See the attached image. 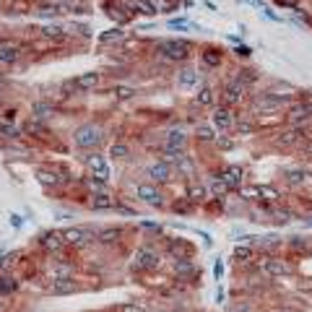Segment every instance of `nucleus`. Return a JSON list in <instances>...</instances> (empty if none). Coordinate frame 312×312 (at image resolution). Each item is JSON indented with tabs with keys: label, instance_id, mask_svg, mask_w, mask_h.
Wrapping results in <instances>:
<instances>
[{
	"label": "nucleus",
	"instance_id": "45",
	"mask_svg": "<svg viewBox=\"0 0 312 312\" xmlns=\"http://www.w3.org/2000/svg\"><path fill=\"white\" fill-rule=\"evenodd\" d=\"M42 34L50 37V39H63V29H60V26H44Z\"/></svg>",
	"mask_w": 312,
	"mask_h": 312
},
{
	"label": "nucleus",
	"instance_id": "28",
	"mask_svg": "<svg viewBox=\"0 0 312 312\" xmlns=\"http://www.w3.org/2000/svg\"><path fill=\"white\" fill-rule=\"evenodd\" d=\"M86 185H88V190H91L94 195L107 193V180H102V177H91V180H86Z\"/></svg>",
	"mask_w": 312,
	"mask_h": 312
},
{
	"label": "nucleus",
	"instance_id": "32",
	"mask_svg": "<svg viewBox=\"0 0 312 312\" xmlns=\"http://www.w3.org/2000/svg\"><path fill=\"white\" fill-rule=\"evenodd\" d=\"M117 237H120V229H102L99 232V242H104V244L117 242Z\"/></svg>",
	"mask_w": 312,
	"mask_h": 312
},
{
	"label": "nucleus",
	"instance_id": "20",
	"mask_svg": "<svg viewBox=\"0 0 312 312\" xmlns=\"http://www.w3.org/2000/svg\"><path fill=\"white\" fill-rule=\"evenodd\" d=\"M91 208H94V211H107V208H115V200L109 198V193L91 195Z\"/></svg>",
	"mask_w": 312,
	"mask_h": 312
},
{
	"label": "nucleus",
	"instance_id": "38",
	"mask_svg": "<svg viewBox=\"0 0 312 312\" xmlns=\"http://www.w3.org/2000/svg\"><path fill=\"white\" fill-rule=\"evenodd\" d=\"M234 128H237V133H242V136H250V133L255 130V125L250 120H239V122H234Z\"/></svg>",
	"mask_w": 312,
	"mask_h": 312
},
{
	"label": "nucleus",
	"instance_id": "24",
	"mask_svg": "<svg viewBox=\"0 0 312 312\" xmlns=\"http://www.w3.org/2000/svg\"><path fill=\"white\" fill-rule=\"evenodd\" d=\"M216 102V97H213V88L211 86H203L198 91V107H211Z\"/></svg>",
	"mask_w": 312,
	"mask_h": 312
},
{
	"label": "nucleus",
	"instance_id": "22",
	"mask_svg": "<svg viewBox=\"0 0 312 312\" xmlns=\"http://www.w3.org/2000/svg\"><path fill=\"white\" fill-rule=\"evenodd\" d=\"M188 138H185V133L182 130H169L167 133V146H174V148H185Z\"/></svg>",
	"mask_w": 312,
	"mask_h": 312
},
{
	"label": "nucleus",
	"instance_id": "29",
	"mask_svg": "<svg viewBox=\"0 0 312 312\" xmlns=\"http://www.w3.org/2000/svg\"><path fill=\"white\" fill-rule=\"evenodd\" d=\"M253 255H255V250L250 247V244H242V247H237V250H234V258H237V263H247Z\"/></svg>",
	"mask_w": 312,
	"mask_h": 312
},
{
	"label": "nucleus",
	"instance_id": "25",
	"mask_svg": "<svg viewBox=\"0 0 312 312\" xmlns=\"http://www.w3.org/2000/svg\"><path fill=\"white\" fill-rule=\"evenodd\" d=\"M16 289H18V281L13 278V276H0V294H13L16 292Z\"/></svg>",
	"mask_w": 312,
	"mask_h": 312
},
{
	"label": "nucleus",
	"instance_id": "48",
	"mask_svg": "<svg viewBox=\"0 0 312 312\" xmlns=\"http://www.w3.org/2000/svg\"><path fill=\"white\" fill-rule=\"evenodd\" d=\"M292 247H294V250H304V239H299V237H297V239L292 242Z\"/></svg>",
	"mask_w": 312,
	"mask_h": 312
},
{
	"label": "nucleus",
	"instance_id": "44",
	"mask_svg": "<svg viewBox=\"0 0 312 312\" xmlns=\"http://www.w3.org/2000/svg\"><path fill=\"white\" fill-rule=\"evenodd\" d=\"M122 37H125V34H122L120 29H112L109 34H104V37H102V42H104V44H112V42H120Z\"/></svg>",
	"mask_w": 312,
	"mask_h": 312
},
{
	"label": "nucleus",
	"instance_id": "37",
	"mask_svg": "<svg viewBox=\"0 0 312 312\" xmlns=\"http://www.w3.org/2000/svg\"><path fill=\"white\" fill-rule=\"evenodd\" d=\"M195 136H198V141H213V130L211 128H206V125H198V130H195Z\"/></svg>",
	"mask_w": 312,
	"mask_h": 312
},
{
	"label": "nucleus",
	"instance_id": "33",
	"mask_svg": "<svg viewBox=\"0 0 312 312\" xmlns=\"http://www.w3.org/2000/svg\"><path fill=\"white\" fill-rule=\"evenodd\" d=\"M37 174H39V180H42L44 185H57V182H60V177H57L55 172H47V169H39Z\"/></svg>",
	"mask_w": 312,
	"mask_h": 312
},
{
	"label": "nucleus",
	"instance_id": "39",
	"mask_svg": "<svg viewBox=\"0 0 312 312\" xmlns=\"http://www.w3.org/2000/svg\"><path fill=\"white\" fill-rule=\"evenodd\" d=\"M268 213H271V216H276V221H289V219L294 216V213L289 211V208H271Z\"/></svg>",
	"mask_w": 312,
	"mask_h": 312
},
{
	"label": "nucleus",
	"instance_id": "7",
	"mask_svg": "<svg viewBox=\"0 0 312 312\" xmlns=\"http://www.w3.org/2000/svg\"><path fill=\"white\" fill-rule=\"evenodd\" d=\"M136 195L143 200V203H148V206H162V203H164L162 190H159V188H153V185H148V182L138 185V188H136Z\"/></svg>",
	"mask_w": 312,
	"mask_h": 312
},
{
	"label": "nucleus",
	"instance_id": "16",
	"mask_svg": "<svg viewBox=\"0 0 312 312\" xmlns=\"http://www.w3.org/2000/svg\"><path fill=\"white\" fill-rule=\"evenodd\" d=\"M302 136H304V128L294 125L292 130H284V133H281V136H278V143H281V146H294L297 141H302Z\"/></svg>",
	"mask_w": 312,
	"mask_h": 312
},
{
	"label": "nucleus",
	"instance_id": "26",
	"mask_svg": "<svg viewBox=\"0 0 312 312\" xmlns=\"http://www.w3.org/2000/svg\"><path fill=\"white\" fill-rule=\"evenodd\" d=\"M195 268H193V263L188 260V258H177V263H174V273H180V276H190Z\"/></svg>",
	"mask_w": 312,
	"mask_h": 312
},
{
	"label": "nucleus",
	"instance_id": "27",
	"mask_svg": "<svg viewBox=\"0 0 312 312\" xmlns=\"http://www.w3.org/2000/svg\"><path fill=\"white\" fill-rule=\"evenodd\" d=\"M169 253L177 255V258H188L190 255V244H185V242H169Z\"/></svg>",
	"mask_w": 312,
	"mask_h": 312
},
{
	"label": "nucleus",
	"instance_id": "47",
	"mask_svg": "<svg viewBox=\"0 0 312 312\" xmlns=\"http://www.w3.org/2000/svg\"><path fill=\"white\" fill-rule=\"evenodd\" d=\"M278 6H284V8H294L297 6V0H276Z\"/></svg>",
	"mask_w": 312,
	"mask_h": 312
},
{
	"label": "nucleus",
	"instance_id": "5",
	"mask_svg": "<svg viewBox=\"0 0 312 312\" xmlns=\"http://www.w3.org/2000/svg\"><path fill=\"white\" fill-rule=\"evenodd\" d=\"M244 91H247V86H242V83L234 78V81H229V83L224 86V91H221V99H224L227 107H232V104H239V102L244 99Z\"/></svg>",
	"mask_w": 312,
	"mask_h": 312
},
{
	"label": "nucleus",
	"instance_id": "4",
	"mask_svg": "<svg viewBox=\"0 0 312 312\" xmlns=\"http://www.w3.org/2000/svg\"><path fill=\"white\" fill-rule=\"evenodd\" d=\"M156 265H159V255H156L153 250H148V247H141L138 253H136V258H133V271H153Z\"/></svg>",
	"mask_w": 312,
	"mask_h": 312
},
{
	"label": "nucleus",
	"instance_id": "18",
	"mask_svg": "<svg viewBox=\"0 0 312 312\" xmlns=\"http://www.w3.org/2000/svg\"><path fill=\"white\" fill-rule=\"evenodd\" d=\"M130 8L136 13H146V16H156L159 13V6H156V0H133Z\"/></svg>",
	"mask_w": 312,
	"mask_h": 312
},
{
	"label": "nucleus",
	"instance_id": "19",
	"mask_svg": "<svg viewBox=\"0 0 312 312\" xmlns=\"http://www.w3.org/2000/svg\"><path fill=\"white\" fill-rule=\"evenodd\" d=\"M73 289H76L73 278H55L52 286H50V292L52 294H73Z\"/></svg>",
	"mask_w": 312,
	"mask_h": 312
},
{
	"label": "nucleus",
	"instance_id": "41",
	"mask_svg": "<svg viewBox=\"0 0 312 312\" xmlns=\"http://www.w3.org/2000/svg\"><path fill=\"white\" fill-rule=\"evenodd\" d=\"M276 247H281V239H276V237H268L265 242H260V250H265V253H271Z\"/></svg>",
	"mask_w": 312,
	"mask_h": 312
},
{
	"label": "nucleus",
	"instance_id": "8",
	"mask_svg": "<svg viewBox=\"0 0 312 312\" xmlns=\"http://www.w3.org/2000/svg\"><path fill=\"white\" fill-rule=\"evenodd\" d=\"M63 239H65V244H71V247H86L88 242H91V234H88L86 229H65L63 232Z\"/></svg>",
	"mask_w": 312,
	"mask_h": 312
},
{
	"label": "nucleus",
	"instance_id": "2",
	"mask_svg": "<svg viewBox=\"0 0 312 312\" xmlns=\"http://www.w3.org/2000/svg\"><path fill=\"white\" fill-rule=\"evenodd\" d=\"M159 47V52L167 57V60H174V63H185L188 57H190V42H185V39H164V42H159L156 44Z\"/></svg>",
	"mask_w": 312,
	"mask_h": 312
},
{
	"label": "nucleus",
	"instance_id": "31",
	"mask_svg": "<svg viewBox=\"0 0 312 312\" xmlns=\"http://www.w3.org/2000/svg\"><path fill=\"white\" fill-rule=\"evenodd\" d=\"M109 156H115V159H128L130 156V148L125 143H112V148H109Z\"/></svg>",
	"mask_w": 312,
	"mask_h": 312
},
{
	"label": "nucleus",
	"instance_id": "35",
	"mask_svg": "<svg viewBox=\"0 0 312 312\" xmlns=\"http://www.w3.org/2000/svg\"><path fill=\"white\" fill-rule=\"evenodd\" d=\"M203 60H206V65L216 68V65L221 63V52H216V50H206V52H203Z\"/></svg>",
	"mask_w": 312,
	"mask_h": 312
},
{
	"label": "nucleus",
	"instance_id": "1",
	"mask_svg": "<svg viewBox=\"0 0 312 312\" xmlns=\"http://www.w3.org/2000/svg\"><path fill=\"white\" fill-rule=\"evenodd\" d=\"M102 138H104V133L94 122H86V125L76 128V133H73V143L78 148H97L102 143Z\"/></svg>",
	"mask_w": 312,
	"mask_h": 312
},
{
	"label": "nucleus",
	"instance_id": "51",
	"mask_svg": "<svg viewBox=\"0 0 312 312\" xmlns=\"http://www.w3.org/2000/svg\"><path fill=\"white\" fill-rule=\"evenodd\" d=\"M284 312H292V309H284Z\"/></svg>",
	"mask_w": 312,
	"mask_h": 312
},
{
	"label": "nucleus",
	"instance_id": "15",
	"mask_svg": "<svg viewBox=\"0 0 312 312\" xmlns=\"http://www.w3.org/2000/svg\"><path fill=\"white\" fill-rule=\"evenodd\" d=\"M21 57V47L18 44H0V63L3 65H13Z\"/></svg>",
	"mask_w": 312,
	"mask_h": 312
},
{
	"label": "nucleus",
	"instance_id": "11",
	"mask_svg": "<svg viewBox=\"0 0 312 312\" xmlns=\"http://www.w3.org/2000/svg\"><path fill=\"white\" fill-rule=\"evenodd\" d=\"M99 73H81L76 81H73V88H76V91H91V88H97L99 86Z\"/></svg>",
	"mask_w": 312,
	"mask_h": 312
},
{
	"label": "nucleus",
	"instance_id": "3",
	"mask_svg": "<svg viewBox=\"0 0 312 312\" xmlns=\"http://www.w3.org/2000/svg\"><path fill=\"white\" fill-rule=\"evenodd\" d=\"M211 122H213V128H216L219 133H229V130L234 128L237 117H234V112H232V107L221 104V107H216V109H213V115H211Z\"/></svg>",
	"mask_w": 312,
	"mask_h": 312
},
{
	"label": "nucleus",
	"instance_id": "36",
	"mask_svg": "<svg viewBox=\"0 0 312 312\" xmlns=\"http://www.w3.org/2000/svg\"><path fill=\"white\" fill-rule=\"evenodd\" d=\"M211 190H213V195H224L229 190V185L224 182V177H216V180L211 182Z\"/></svg>",
	"mask_w": 312,
	"mask_h": 312
},
{
	"label": "nucleus",
	"instance_id": "6",
	"mask_svg": "<svg viewBox=\"0 0 312 312\" xmlns=\"http://www.w3.org/2000/svg\"><path fill=\"white\" fill-rule=\"evenodd\" d=\"M309 120H312V102L294 104L292 109H289V122H292V125H299V128H304Z\"/></svg>",
	"mask_w": 312,
	"mask_h": 312
},
{
	"label": "nucleus",
	"instance_id": "34",
	"mask_svg": "<svg viewBox=\"0 0 312 312\" xmlns=\"http://www.w3.org/2000/svg\"><path fill=\"white\" fill-rule=\"evenodd\" d=\"M73 276V265L71 263H60L55 268V278H71Z\"/></svg>",
	"mask_w": 312,
	"mask_h": 312
},
{
	"label": "nucleus",
	"instance_id": "21",
	"mask_svg": "<svg viewBox=\"0 0 312 312\" xmlns=\"http://www.w3.org/2000/svg\"><path fill=\"white\" fill-rule=\"evenodd\" d=\"M52 112H55V109H52V104H47V102H37V104L32 107V115H34V120H47Z\"/></svg>",
	"mask_w": 312,
	"mask_h": 312
},
{
	"label": "nucleus",
	"instance_id": "30",
	"mask_svg": "<svg viewBox=\"0 0 312 312\" xmlns=\"http://www.w3.org/2000/svg\"><path fill=\"white\" fill-rule=\"evenodd\" d=\"M286 180L292 182V185H302V182L307 180V172H304V169H289V172H286Z\"/></svg>",
	"mask_w": 312,
	"mask_h": 312
},
{
	"label": "nucleus",
	"instance_id": "23",
	"mask_svg": "<svg viewBox=\"0 0 312 312\" xmlns=\"http://www.w3.org/2000/svg\"><path fill=\"white\" fill-rule=\"evenodd\" d=\"M138 91L133 86H112V97L115 99H120V102H128V99H133Z\"/></svg>",
	"mask_w": 312,
	"mask_h": 312
},
{
	"label": "nucleus",
	"instance_id": "9",
	"mask_svg": "<svg viewBox=\"0 0 312 312\" xmlns=\"http://www.w3.org/2000/svg\"><path fill=\"white\" fill-rule=\"evenodd\" d=\"M260 268H263V273L265 276H289V273H292V268H289V265L284 263V260H278V258H268V260H263V265H260Z\"/></svg>",
	"mask_w": 312,
	"mask_h": 312
},
{
	"label": "nucleus",
	"instance_id": "14",
	"mask_svg": "<svg viewBox=\"0 0 312 312\" xmlns=\"http://www.w3.org/2000/svg\"><path fill=\"white\" fill-rule=\"evenodd\" d=\"M177 83H180L182 88H198L200 83V73L193 71V68H182L180 73H177Z\"/></svg>",
	"mask_w": 312,
	"mask_h": 312
},
{
	"label": "nucleus",
	"instance_id": "43",
	"mask_svg": "<svg viewBox=\"0 0 312 312\" xmlns=\"http://www.w3.org/2000/svg\"><path fill=\"white\" fill-rule=\"evenodd\" d=\"M260 198H263V200H271V203H273V200L278 198V193H276L273 188H268V185H260Z\"/></svg>",
	"mask_w": 312,
	"mask_h": 312
},
{
	"label": "nucleus",
	"instance_id": "13",
	"mask_svg": "<svg viewBox=\"0 0 312 312\" xmlns=\"http://www.w3.org/2000/svg\"><path fill=\"white\" fill-rule=\"evenodd\" d=\"M86 164H88V169L94 172V177H102V180H109V164L104 162V156H88L86 159Z\"/></svg>",
	"mask_w": 312,
	"mask_h": 312
},
{
	"label": "nucleus",
	"instance_id": "46",
	"mask_svg": "<svg viewBox=\"0 0 312 312\" xmlns=\"http://www.w3.org/2000/svg\"><path fill=\"white\" fill-rule=\"evenodd\" d=\"M120 312H148V309L143 304H138V302H128V304L120 307Z\"/></svg>",
	"mask_w": 312,
	"mask_h": 312
},
{
	"label": "nucleus",
	"instance_id": "40",
	"mask_svg": "<svg viewBox=\"0 0 312 312\" xmlns=\"http://www.w3.org/2000/svg\"><path fill=\"white\" fill-rule=\"evenodd\" d=\"M242 198H247V200H260V185H255V188H242Z\"/></svg>",
	"mask_w": 312,
	"mask_h": 312
},
{
	"label": "nucleus",
	"instance_id": "10",
	"mask_svg": "<svg viewBox=\"0 0 312 312\" xmlns=\"http://www.w3.org/2000/svg\"><path fill=\"white\" fill-rule=\"evenodd\" d=\"M148 177L153 182H169L172 180V164L169 162H156L148 167Z\"/></svg>",
	"mask_w": 312,
	"mask_h": 312
},
{
	"label": "nucleus",
	"instance_id": "49",
	"mask_svg": "<svg viewBox=\"0 0 312 312\" xmlns=\"http://www.w3.org/2000/svg\"><path fill=\"white\" fill-rule=\"evenodd\" d=\"M237 55H242V57H247V55H250V50H247V47H239V50H237Z\"/></svg>",
	"mask_w": 312,
	"mask_h": 312
},
{
	"label": "nucleus",
	"instance_id": "12",
	"mask_svg": "<svg viewBox=\"0 0 312 312\" xmlns=\"http://www.w3.org/2000/svg\"><path fill=\"white\" fill-rule=\"evenodd\" d=\"M42 247L47 250V253H60L63 247H65V239H63V234H57V232H47V234H42Z\"/></svg>",
	"mask_w": 312,
	"mask_h": 312
},
{
	"label": "nucleus",
	"instance_id": "17",
	"mask_svg": "<svg viewBox=\"0 0 312 312\" xmlns=\"http://www.w3.org/2000/svg\"><path fill=\"white\" fill-rule=\"evenodd\" d=\"M221 177H224V182L229 185V190H239V185H242V169L239 167H227Z\"/></svg>",
	"mask_w": 312,
	"mask_h": 312
},
{
	"label": "nucleus",
	"instance_id": "50",
	"mask_svg": "<svg viewBox=\"0 0 312 312\" xmlns=\"http://www.w3.org/2000/svg\"><path fill=\"white\" fill-rule=\"evenodd\" d=\"M0 312H3V304H0Z\"/></svg>",
	"mask_w": 312,
	"mask_h": 312
},
{
	"label": "nucleus",
	"instance_id": "42",
	"mask_svg": "<svg viewBox=\"0 0 312 312\" xmlns=\"http://www.w3.org/2000/svg\"><path fill=\"white\" fill-rule=\"evenodd\" d=\"M206 198V188L203 185H193L190 188V200H195V203H198V200H203Z\"/></svg>",
	"mask_w": 312,
	"mask_h": 312
}]
</instances>
